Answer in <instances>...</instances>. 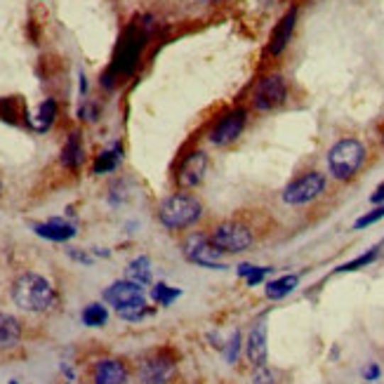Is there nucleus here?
Returning a JSON list of instances; mask_svg holds the SVG:
<instances>
[{
    "label": "nucleus",
    "instance_id": "nucleus-1",
    "mask_svg": "<svg viewBox=\"0 0 384 384\" xmlns=\"http://www.w3.org/2000/svg\"><path fill=\"white\" fill-rule=\"evenodd\" d=\"M12 300L24 312H48L55 305V287L38 274H24L14 280Z\"/></svg>",
    "mask_w": 384,
    "mask_h": 384
},
{
    "label": "nucleus",
    "instance_id": "nucleus-2",
    "mask_svg": "<svg viewBox=\"0 0 384 384\" xmlns=\"http://www.w3.org/2000/svg\"><path fill=\"white\" fill-rule=\"evenodd\" d=\"M104 300L125 321H139L146 314V297L142 292V285L132 283V280H116L114 285L106 287Z\"/></svg>",
    "mask_w": 384,
    "mask_h": 384
},
{
    "label": "nucleus",
    "instance_id": "nucleus-3",
    "mask_svg": "<svg viewBox=\"0 0 384 384\" xmlns=\"http://www.w3.org/2000/svg\"><path fill=\"white\" fill-rule=\"evenodd\" d=\"M203 215V205L189 194H172L158 205V219L168 229H187Z\"/></svg>",
    "mask_w": 384,
    "mask_h": 384
},
{
    "label": "nucleus",
    "instance_id": "nucleus-4",
    "mask_svg": "<svg viewBox=\"0 0 384 384\" xmlns=\"http://www.w3.org/2000/svg\"><path fill=\"white\" fill-rule=\"evenodd\" d=\"M366 160V146L358 139H339L328 153V165L335 180H351Z\"/></svg>",
    "mask_w": 384,
    "mask_h": 384
},
{
    "label": "nucleus",
    "instance_id": "nucleus-5",
    "mask_svg": "<svg viewBox=\"0 0 384 384\" xmlns=\"http://www.w3.org/2000/svg\"><path fill=\"white\" fill-rule=\"evenodd\" d=\"M210 243L219 253H243L253 246V231L241 221H221L210 234Z\"/></svg>",
    "mask_w": 384,
    "mask_h": 384
},
{
    "label": "nucleus",
    "instance_id": "nucleus-6",
    "mask_svg": "<svg viewBox=\"0 0 384 384\" xmlns=\"http://www.w3.org/2000/svg\"><path fill=\"white\" fill-rule=\"evenodd\" d=\"M326 189V177L321 172H307L290 182L283 191V201L287 205H305L312 203L314 198H319Z\"/></svg>",
    "mask_w": 384,
    "mask_h": 384
},
{
    "label": "nucleus",
    "instance_id": "nucleus-7",
    "mask_svg": "<svg viewBox=\"0 0 384 384\" xmlns=\"http://www.w3.org/2000/svg\"><path fill=\"white\" fill-rule=\"evenodd\" d=\"M184 255H187L189 262L201 264V267L208 269H224V264L219 262V250L212 246L208 236L201 234H191L187 241H184Z\"/></svg>",
    "mask_w": 384,
    "mask_h": 384
},
{
    "label": "nucleus",
    "instance_id": "nucleus-8",
    "mask_svg": "<svg viewBox=\"0 0 384 384\" xmlns=\"http://www.w3.org/2000/svg\"><path fill=\"white\" fill-rule=\"evenodd\" d=\"M287 97V85L280 76H267L264 80H260V85L255 87V97L253 104L260 111H271L280 106Z\"/></svg>",
    "mask_w": 384,
    "mask_h": 384
},
{
    "label": "nucleus",
    "instance_id": "nucleus-9",
    "mask_svg": "<svg viewBox=\"0 0 384 384\" xmlns=\"http://www.w3.org/2000/svg\"><path fill=\"white\" fill-rule=\"evenodd\" d=\"M175 373V361L168 353L158 351L139 363V380L142 384H165Z\"/></svg>",
    "mask_w": 384,
    "mask_h": 384
},
{
    "label": "nucleus",
    "instance_id": "nucleus-10",
    "mask_svg": "<svg viewBox=\"0 0 384 384\" xmlns=\"http://www.w3.org/2000/svg\"><path fill=\"white\" fill-rule=\"evenodd\" d=\"M243 128H246V111L243 109H236L231 114H226L221 121L215 125V128L210 130V142L217 144V146H226L236 142V139L241 137Z\"/></svg>",
    "mask_w": 384,
    "mask_h": 384
},
{
    "label": "nucleus",
    "instance_id": "nucleus-11",
    "mask_svg": "<svg viewBox=\"0 0 384 384\" xmlns=\"http://www.w3.org/2000/svg\"><path fill=\"white\" fill-rule=\"evenodd\" d=\"M142 40L144 35L137 33L135 28H130L128 33H125V38L121 43V48H118V55H116V62L111 66V71L118 73V76H125V73L132 71V66L137 64L139 59V50H142Z\"/></svg>",
    "mask_w": 384,
    "mask_h": 384
},
{
    "label": "nucleus",
    "instance_id": "nucleus-12",
    "mask_svg": "<svg viewBox=\"0 0 384 384\" xmlns=\"http://www.w3.org/2000/svg\"><path fill=\"white\" fill-rule=\"evenodd\" d=\"M205 172H208V156L203 151H194L182 160L180 172H177V182L184 189H194L203 182Z\"/></svg>",
    "mask_w": 384,
    "mask_h": 384
},
{
    "label": "nucleus",
    "instance_id": "nucleus-13",
    "mask_svg": "<svg viewBox=\"0 0 384 384\" xmlns=\"http://www.w3.org/2000/svg\"><path fill=\"white\" fill-rule=\"evenodd\" d=\"M295 21H297V10H287L285 12V17L278 21L276 28H274V33H271V38H269V55H280L283 50L287 48V43H290L292 38V31H295Z\"/></svg>",
    "mask_w": 384,
    "mask_h": 384
},
{
    "label": "nucleus",
    "instance_id": "nucleus-14",
    "mask_svg": "<svg viewBox=\"0 0 384 384\" xmlns=\"http://www.w3.org/2000/svg\"><path fill=\"white\" fill-rule=\"evenodd\" d=\"M92 382L94 384H128V371H125L121 361L104 358L94 366Z\"/></svg>",
    "mask_w": 384,
    "mask_h": 384
},
{
    "label": "nucleus",
    "instance_id": "nucleus-15",
    "mask_svg": "<svg viewBox=\"0 0 384 384\" xmlns=\"http://www.w3.org/2000/svg\"><path fill=\"white\" fill-rule=\"evenodd\" d=\"M33 231L38 234L40 238L62 243V241H69L76 236V226L69 224V221H64V219H48V221H43V224H35Z\"/></svg>",
    "mask_w": 384,
    "mask_h": 384
},
{
    "label": "nucleus",
    "instance_id": "nucleus-16",
    "mask_svg": "<svg viewBox=\"0 0 384 384\" xmlns=\"http://www.w3.org/2000/svg\"><path fill=\"white\" fill-rule=\"evenodd\" d=\"M248 358L253 366H264L267 361V326L264 323H257V328H253L248 337Z\"/></svg>",
    "mask_w": 384,
    "mask_h": 384
},
{
    "label": "nucleus",
    "instance_id": "nucleus-17",
    "mask_svg": "<svg viewBox=\"0 0 384 384\" xmlns=\"http://www.w3.org/2000/svg\"><path fill=\"white\" fill-rule=\"evenodd\" d=\"M83 160H85V151H83V142H80V135L78 132H71L62 149V165L69 170H78L83 165Z\"/></svg>",
    "mask_w": 384,
    "mask_h": 384
},
{
    "label": "nucleus",
    "instance_id": "nucleus-18",
    "mask_svg": "<svg viewBox=\"0 0 384 384\" xmlns=\"http://www.w3.org/2000/svg\"><path fill=\"white\" fill-rule=\"evenodd\" d=\"M21 339V323L10 314H0V349H12Z\"/></svg>",
    "mask_w": 384,
    "mask_h": 384
},
{
    "label": "nucleus",
    "instance_id": "nucleus-19",
    "mask_svg": "<svg viewBox=\"0 0 384 384\" xmlns=\"http://www.w3.org/2000/svg\"><path fill=\"white\" fill-rule=\"evenodd\" d=\"M55 118H57V102L45 99L35 109V114H28V125H31L35 132H45L50 130V125L55 123Z\"/></svg>",
    "mask_w": 384,
    "mask_h": 384
},
{
    "label": "nucleus",
    "instance_id": "nucleus-20",
    "mask_svg": "<svg viewBox=\"0 0 384 384\" xmlns=\"http://www.w3.org/2000/svg\"><path fill=\"white\" fill-rule=\"evenodd\" d=\"M128 280L137 285H149L151 283V262L149 257H137L128 264Z\"/></svg>",
    "mask_w": 384,
    "mask_h": 384
},
{
    "label": "nucleus",
    "instance_id": "nucleus-21",
    "mask_svg": "<svg viewBox=\"0 0 384 384\" xmlns=\"http://www.w3.org/2000/svg\"><path fill=\"white\" fill-rule=\"evenodd\" d=\"M300 278L295 274H287V276H280L276 280H271V283L267 285V297L269 300H283L285 295H290L295 287H297Z\"/></svg>",
    "mask_w": 384,
    "mask_h": 384
},
{
    "label": "nucleus",
    "instance_id": "nucleus-22",
    "mask_svg": "<svg viewBox=\"0 0 384 384\" xmlns=\"http://www.w3.org/2000/svg\"><path fill=\"white\" fill-rule=\"evenodd\" d=\"M0 118L5 123H17V118H28L26 109H24V102L19 97H5L0 99Z\"/></svg>",
    "mask_w": 384,
    "mask_h": 384
},
{
    "label": "nucleus",
    "instance_id": "nucleus-23",
    "mask_svg": "<svg viewBox=\"0 0 384 384\" xmlns=\"http://www.w3.org/2000/svg\"><path fill=\"white\" fill-rule=\"evenodd\" d=\"M118 160H121V146H114V149H109V151H102L97 160H94V175H104V172H111L116 165H118Z\"/></svg>",
    "mask_w": 384,
    "mask_h": 384
},
{
    "label": "nucleus",
    "instance_id": "nucleus-24",
    "mask_svg": "<svg viewBox=\"0 0 384 384\" xmlns=\"http://www.w3.org/2000/svg\"><path fill=\"white\" fill-rule=\"evenodd\" d=\"M109 319V314H106V309L102 307V305H90V307H85V312H83V323L85 326H90V328H102L106 323Z\"/></svg>",
    "mask_w": 384,
    "mask_h": 384
},
{
    "label": "nucleus",
    "instance_id": "nucleus-25",
    "mask_svg": "<svg viewBox=\"0 0 384 384\" xmlns=\"http://www.w3.org/2000/svg\"><path fill=\"white\" fill-rule=\"evenodd\" d=\"M378 255H380V248H373V250H368L366 255L356 257V260L342 264V267H339L337 271H339V274H346V271H356V269H361V267H366V264H371V262L378 260Z\"/></svg>",
    "mask_w": 384,
    "mask_h": 384
},
{
    "label": "nucleus",
    "instance_id": "nucleus-26",
    "mask_svg": "<svg viewBox=\"0 0 384 384\" xmlns=\"http://www.w3.org/2000/svg\"><path fill=\"white\" fill-rule=\"evenodd\" d=\"M180 290L177 287H170V285H165V283H158L156 287H153V300L158 302V305H163V307H170L172 302L180 297Z\"/></svg>",
    "mask_w": 384,
    "mask_h": 384
},
{
    "label": "nucleus",
    "instance_id": "nucleus-27",
    "mask_svg": "<svg viewBox=\"0 0 384 384\" xmlns=\"http://www.w3.org/2000/svg\"><path fill=\"white\" fill-rule=\"evenodd\" d=\"M238 274H241V276H246L248 285H257L264 276L269 274V269H267V267H260V269H257V267H250V264H241V267H238Z\"/></svg>",
    "mask_w": 384,
    "mask_h": 384
},
{
    "label": "nucleus",
    "instance_id": "nucleus-28",
    "mask_svg": "<svg viewBox=\"0 0 384 384\" xmlns=\"http://www.w3.org/2000/svg\"><path fill=\"white\" fill-rule=\"evenodd\" d=\"M384 217V203L382 205H378L373 212H368V215H363V217H358L356 221H353V229H366V226H371V224H375V221H380Z\"/></svg>",
    "mask_w": 384,
    "mask_h": 384
},
{
    "label": "nucleus",
    "instance_id": "nucleus-29",
    "mask_svg": "<svg viewBox=\"0 0 384 384\" xmlns=\"http://www.w3.org/2000/svg\"><path fill=\"white\" fill-rule=\"evenodd\" d=\"M253 382H255V384H274V375H271L264 366H260V368H257Z\"/></svg>",
    "mask_w": 384,
    "mask_h": 384
},
{
    "label": "nucleus",
    "instance_id": "nucleus-30",
    "mask_svg": "<svg viewBox=\"0 0 384 384\" xmlns=\"http://www.w3.org/2000/svg\"><path fill=\"white\" fill-rule=\"evenodd\" d=\"M238 344H241V335L236 332V335L231 337V342H229V361H236V356H238Z\"/></svg>",
    "mask_w": 384,
    "mask_h": 384
},
{
    "label": "nucleus",
    "instance_id": "nucleus-31",
    "mask_svg": "<svg viewBox=\"0 0 384 384\" xmlns=\"http://www.w3.org/2000/svg\"><path fill=\"white\" fill-rule=\"evenodd\" d=\"M363 378H366L368 382H371V380H378V378H380V368L375 366V363H371V366H368L366 371H363Z\"/></svg>",
    "mask_w": 384,
    "mask_h": 384
},
{
    "label": "nucleus",
    "instance_id": "nucleus-32",
    "mask_svg": "<svg viewBox=\"0 0 384 384\" xmlns=\"http://www.w3.org/2000/svg\"><path fill=\"white\" fill-rule=\"evenodd\" d=\"M371 201H373L375 205H382V203H384V184H380L378 191H375V194L371 196Z\"/></svg>",
    "mask_w": 384,
    "mask_h": 384
},
{
    "label": "nucleus",
    "instance_id": "nucleus-33",
    "mask_svg": "<svg viewBox=\"0 0 384 384\" xmlns=\"http://www.w3.org/2000/svg\"><path fill=\"white\" fill-rule=\"evenodd\" d=\"M219 3H229V0H219Z\"/></svg>",
    "mask_w": 384,
    "mask_h": 384
},
{
    "label": "nucleus",
    "instance_id": "nucleus-34",
    "mask_svg": "<svg viewBox=\"0 0 384 384\" xmlns=\"http://www.w3.org/2000/svg\"><path fill=\"white\" fill-rule=\"evenodd\" d=\"M0 191H3V182H0Z\"/></svg>",
    "mask_w": 384,
    "mask_h": 384
},
{
    "label": "nucleus",
    "instance_id": "nucleus-35",
    "mask_svg": "<svg viewBox=\"0 0 384 384\" xmlns=\"http://www.w3.org/2000/svg\"><path fill=\"white\" fill-rule=\"evenodd\" d=\"M10 384H17V382H10Z\"/></svg>",
    "mask_w": 384,
    "mask_h": 384
},
{
    "label": "nucleus",
    "instance_id": "nucleus-36",
    "mask_svg": "<svg viewBox=\"0 0 384 384\" xmlns=\"http://www.w3.org/2000/svg\"><path fill=\"white\" fill-rule=\"evenodd\" d=\"M382 142H384V137H382Z\"/></svg>",
    "mask_w": 384,
    "mask_h": 384
}]
</instances>
